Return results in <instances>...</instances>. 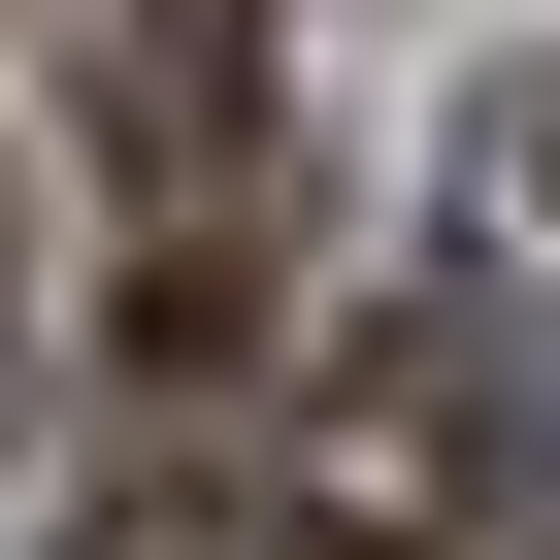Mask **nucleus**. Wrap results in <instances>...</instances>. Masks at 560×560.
Instances as JSON below:
<instances>
[{"label": "nucleus", "instance_id": "nucleus-1", "mask_svg": "<svg viewBox=\"0 0 560 560\" xmlns=\"http://www.w3.org/2000/svg\"><path fill=\"white\" fill-rule=\"evenodd\" d=\"M527 462H560V429H527V363H494V298H396V330H363V363L298 396V494H330L363 560H462V527H494Z\"/></svg>", "mask_w": 560, "mask_h": 560}, {"label": "nucleus", "instance_id": "nucleus-2", "mask_svg": "<svg viewBox=\"0 0 560 560\" xmlns=\"http://www.w3.org/2000/svg\"><path fill=\"white\" fill-rule=\"evenodd\" d=\"M100 560H363V527H330L298 462L231 429V462H132V494H100Z\"/></svg>", "mask_w": 560, "mask_h": 560}, {"label": "nucleus", "instance_id": "nucleus-3", "mask_svg": "<svg viewBox=\"0 0 560 560\" xmlns=\"http://www.w3.org/2000/svg\"><path fill=\"white\" fill-rule=\"evenodd\" d=\"M527 231H560V100H527Z\"/></svg>", "mask_w": 560, "mask_h": 560}]
</instances>
